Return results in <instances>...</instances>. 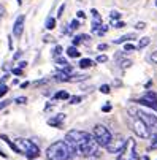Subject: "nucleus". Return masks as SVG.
<instances>
[{
	"mask_svg": "<svg viewBox=\"0 0 157 160\" xmlns=\"http://www.w3.org/2000/svg\"><path fill=\"white\" fill-rule=\"evenodd\" d=\"M63 141L70 146V149L75 152V155L79 157H99L100 155V146L95 143L92 133L84 130H68L65 133Z\"/></svg>",
	"mask_w": 157,
	"mask_h": 160,
	"instance_id": "1",
	"label": "nucleus"
},
{
	"mask_svg": "<svg viewBox=\"0 0 157 160\" xmlns=\"http://www.w3.org/2000/svg\"><path fill=\"white\" fill-rule=\"evenodd\" d=\"M0 138H2L14 152H18V154H21V155H26V158H29V160H33V158H37V157L40 155V148H38V144H35V143L30 141V140L16 138V140L11 141L8 136H5V135H0Z\"/></svg>",
	"mask_w": 157,
	"mask_h": 160,
	"instance_id": "2",
	"label": "nucleus"
},
{
	"mask_svg": "<svg viewBox=\"0 0 157 160\" xmlns=\"http://www.w3.org/2000/svg\"><path fill=\"white\" fill-rule=\"evenodd\" d=\"M44 155H46L48 160H73V157H76L75 152L70 149V146L63 140H59V141H54L53 144H49Z\"/></svg>",
	"mask_w": 157,
	"mask_h": 160,
	"instance_id": "3",
	"label": "nucleus"
},
{
	"mask_svg": "<svg viewBox=\"0 0 157 160\" xmlns=\"http://www.w3.org/2000/svg\"><path fill=\"white\" fill-rule=\"evenodd\" d=\"M129 112L137 116L141 122H144V125L151 130V132H155L157 133V116L154 112L148 111V109H143V108H135V106H130L129 108Z\"/></svg>",
	"mask_w": 157,
	"mask_h": 160,
	"instance_id": "4",
	"label": "nucleus"
},
{
	"mask_svg": "<svg viewBox=\"0 0 157 160\" xmlns=\"http://www.w3.org/2000/svg\"><path fill=\"white\" fill-rule=\"evenodd\" d=\"M92 136H94L95 143H97L100 148H106L108 143L111 141V138H113V133L108 130L106 125L97 124V125L94 127V130H92Z\"/></svg>",
	"mask_w": 157,
	"mask_h": 160,
	"instance_id": "5",
	"label": "nucleus"
},
{
	"mask_svg": "<svg viewBox=\"0 0 157 160\" xmlns=\"http://www.w3.org/2000/svg\"><path fill=\"white\" fill-rule=\"evenodd\" d=\"M130 128L133 130V133H135L138 138L148 140L151 136V130L144 125V122H141L137 116H133V114H130Z\"/></svg>",
	"mask_w": 157,
	"mask_h": 160,
	"instance_id": "6",
	"label": "nucleus"
},
{
	"mask_svg": "<svg viewBox=\"0 0 157 160\" xmlns=\"http://www.w3.org/2000/svg\"><path fill=\"white\" fill-rule=\"evenodd\" d=\"M127 143H129V140H125L122 135L113 136V138H111V141L108 143V146H106V151H108L109 154H121V152L127 148Z\"/></svg>",
	"mask_w": 157,
	"mask_h": 160,
	"instance_id": "7",
	"label": "nucleus"
},
{
	"mask_svg": "<svg viewBox=\"0 0 157 160\" xmlns=\"http://www.w3.org/2000/svg\"><path fill=\"white\" fill-rule=\"evenodd\" d=\"M137 103L143 105V106H146V108H149L152 111H157V95L154 92H146L141 98L137 100Z\"/></svg>",
	"mask_w": 157,
	"mask_h": 160,
	"instance_id": "8",
	"label": "nucleus"
},
{
	"mask_svg": "<svg viewBox=\"0 0 157 160\" xmlns=\"http://www.w3.org/2000/svg\"><path fill=\"white\" fill-rule=\"evenodd\" d=\"M24 26H26V16L21 14V16L16 18L14 24H13V35H14L16 38H21L22 32H24Z\"/></svg>",
	"mask_w": 157,
	"mask_h": 160,
	"instance_id": "9",
	"label": "nucleus"
},
{
	"mask_svg": "<svg viewBox=\"0 0 157 160\" xmlns=\"http://www.w3.org/2000/svg\"><path fill=\"white\" fill-rule=\"evenodd\" d=\"M63 121H65V114L59 112V114H56V116H53V118H49V119H48V125L56 127V128H62Z\"/></svg>",
	"mask_w": 157,
	"mask_h": 160,
	"instance_id": "10",
	"label": "nucleus"
},
{
	"mask_svg": "<svg viewBox=\"0 0 157 160\" xmlns=\"http://www.w3.org/2000/svg\"><path fill=\"white\" fill-rule=\"evenodd\" d=\"M135 38V35L133 33H129V35H122V37H119V38H116L114 40V44H121V43H129L130 40H133Z\"/></svg>",
	"mask_w": 157,
	"mask_h": 160,
	"instance_id": "11",
	"label": "nucleus"
},
{
	"mask_svg": "<svg viewBox=\"0 0 157 160\" xmlns=\"http://www.w3.org/2000/svg\"><path fill=\"white\" fill-rule=\"evenodd\" d=\"M78 65H79V68H91V67H94L95 63H94V60H91V59H81Z\"/></svg>",
	"mask_w": 157,
	"mask_h": 160,
	"instance_id": "12",
	"label": "nucleus"
},
{
	"mask_svg": "<svg viewBox=\"0 0 157 160\" xmlns=\"http://www.w3.org/2000/svg\"><path fill=\"white\" fill-rule=\"evenodd\" d=\"M67 56H68V57H73V59L79 57V51H78V48H76V46L67 48Z\"/></svg>",
	"mask_w": 157,
	"mask_h": 160,
	"instance_id": "13",
	"label": "nucleus"
},
{
	"mask_svg": "<svg viewBox=\"0 0 157 160\" xmlns=\"http://www.w3.org/2000/svg\"><path fill=\"white\" fill-rule=\"evenodd\" d=\"M149 43H151V38H149V37H141L140 41H138V44H137V48H138V49H143V48L148 46Z\"/></svg>",
	"mask_w": 157,
	"mask_h": 160,
	"instance_id": "14",
	"label": "nucleus"
},
{
	"mask_svg": "<svg viewBox=\"0 0 157 160\" xmlns=\"http://www.w3.org/2000/svg\"><path fill=\"white\" fill-rule=\"evenodd\" d=\"M54 60H56L57 67H60V68H67V67H70L68 60H67V59H63V57H56Z\"/></svg>",
	"mask_w": 157,
	"mask_h": 160,
	"instance_id": "15",
	"label": "nucleus"
},
{
	"mask_svg": "<svg viewBox=\"0 0 157 160\" xmlns=\"http://www.w3.org/2000/svg\"><path fill=\"white\" fill-rule=\"evenodd\" d=\"M67 98H70V95H68V92H65V90H59L54 95V100H67Z\"/></svg>",
	"mask_w": 157,
	"mask_h": 160,
	"instance_id": "16",
	"label": "nucleus"
},
{
	"mask_svg": "<svg viewBox=\"0 0 157 160\" xmlns=\"http://www.w3.org/2000/svg\"><path fill=\"white\" fill-rule=\"evenodd\" d=\"M44 27H46L48 30H53V29L56 27V18H51V16H49V18L46 19V24H44Z\"/></svg>",
	"mask_w": 157,
	"mask_h": 160,
	"instance_id": "17",
	"label": "nucleus"
},
{
	"mask_svg": "<svg viewBox=\"0 0 157 160\" xmlns=\"http://www.w3.org/2000/svg\"><path fill=\"white\" fill-rule=\"evenodd\" d=\"M137 49V46H135V44H132V43H125L124 44V51L125 52H132V51H135Z\"/></svg>",
	"mask_w": 157,
	"mask_h": 160,
	"instance_id": "18",
	"label": "nucleus"
},
{
	"mask_svg": "<svg viewBox=\"0 0 157 160\" xmlns=\"http://www.w3.org/2000/svg\"><path fill=\"white\" fill-rule=\"evenodd\" d=\"M95 62H97V63H105V62H108V56H105V54H99V56L95 57Z\"/></svg>",
	"mask_w": 157,
	"mask_h": 160,
	"instance_id": "19",
	"label": "nucleus"
},
{
	"mask_svg": "<svg viewBox=\"0 0 157 160\" xmlns=\"http://www.w3.org/2000/svg\"><path fill=\"white\" fill-rule=\"evenodd\" d=\"M68 100H70V103H72V105H78V103H81L83 95H75V97H70Z\"/></svg>",
	"mask_w": 157,
	"mask_h": 160,
	"instance_id": "20",
	"label": "nucleus"
},
{
	"mask_svg": "<svg viewBox=\"0 0 157 160\" xmlns=\"http://www.w3.org/2000/svg\"><path fill=\"white\" fill-rule=\"evenodd\" d=\"M8 86H5V84H0V98H2V97H5L7 94H8Z\"/></svg>",
	"mask_w": 157,
	"mask_h": 160,
	"instance_id": "21",
	"label": "nucleus"
},
{
	"mask_svg": "<svg viewBox=\"0 0 157 160\" xmlns=\"http://www.w3.org/2000/svg\"><path fill=\"white\" fill-rule=\"evenodd\" d=\"M63 52V49H62V46H56L54 48V51H53V57L56 59V57H60V54Z\"/></svg>",
	"mask_w": 157,
	"mask_h": 160,
	"instance_id": "22",
	"label": "nucleus"
},
{
	"mask_svg": "<svg viewBox=\"0 0 157 160\" xmlns=\"http://www.w3.org/2000/svg\"><path fill=\"white\" fill-rule=\"evenodd\" d=\"M79 24H81L79 19H73V21L70 22V30H76V29L79 27Z\"/></svg>",
	"mask_w": 157,
	"mask_h": 160,
	"instance_id": "23",
	"label": "nucleus"
},
{
	"mask_svg": "<svg viewBox=\"0 0 157 160\" xmlns=\"http://www.w3.org/2000/svg\"><path fill=\"white\" fill-rule=\"evenodd\" d=\"M109 18L113 19V21H119V19H121V13H119V11H114V10H113V11L109 13Z\"/></svg>",
	"mask_w": 157,
	"mask_h": 160,
	"instance_id": "24",
	"label": "nucleus"
},
{
	"mask_svg": "<svg viewBox=\"0 0 157 160\" xmlns=\"http://www.w3.org/2000/svg\"><path fill=\"white\" fill-rule=\"evenodd\" d=\"M100 92L102 94H109L111 92V87L108 84H103V86H100Z\"/></svg>",
	"mask_w": 157,
	"mask_h": 160,
	"instance_id": "25",
	"label": "nucleus"
},
{
	"mask_svg": "<svg viewBox=\"0 0 157 160\" xmlns=\"http://www.w3.org/2000/svg\"><path fill=\"white\" fill-rule=\"evenodd\" d=\"M106 32H108V27H106V26H103V24H102V26H100V29L97 30V33H99L100 37H102V35H105Z\"/></svg>",
	"mask_w": 157,
	"mask_h": 160,
	"instance_id": "26",
	"label": "nucleus"
},
{
	"mask_svg": "<svg viewBox=\"0 0 157 160\" xmlns=\"http://www.w3.org/2000/svg\"><path fill=\"white\" fill-rule=\"evenodd\" d=\"M113 27H114V29H122V27H125V22H122V21H116L114 24H113Z\"/></svg>",
	"mask_w": 157,
	"mask_h": 160,
	"instance_id": "27",
	"label": "nucleus"
},
{
	"mask_svg": "<svg viewBox=\"0 0 157 160\" xmlns=\"http://www.w3.org/2000/svg\"><path fill=\"white\" fill-rule=\"evenodd\" d=\"M63 11H65V3H62V5L59 7V10H57V18H62V16H63Z\"/></svg>",
	"mask_w": 157,
	"mask_h": 160,
	"instance_id": "28",
	"label": "nucleus"
},
{
	"mask_svg": "<svg viewBox=\"0 0 157 160\" xmlns=\"http://www.w3.org/2000/svg\"><path fill=\"white\" fill-rule=\"evenodd\" d=\"M91 14H92V18H94V19H102V18H100V14H99V11H97L95 8H92V10H91Z\"/></svg>",
	"mask_w": 157,
	"mask_h": 160,
	"instance_id": "29",
	"label": "nucleus"
},
{
	"mask_svg": "<svg viewBox=\"0 0 157 160\" xmlns=\"http://www.w3.org/2000/svg\"><path fill=\"white\" fill-rule=\"evenodd\" d=\"M144 27H146V22H137V26H135L137 30H143Z\"/></svg>",
	"mask_w": 157,
	"mask_h": 160,
	"instance_id": "30",
	"label": "nucleus"
},
{
	"mask_svg": "<svg viewBox=\"0 0 157 160\" xmlns=\"http://www.w3.org/2000/svg\"><path fill=\"white\" fill-rule=\"evenodd\" d=\"M14 102H16L18 105H22V103H26V102H27V98H26V97H18Z\"/></svg>",
	"mask_w": 157,
	"mask_h": 160,
	"instance_id": "31",
	"label": "nucleus"
},
{
	"mask_svg": "<svg viewBox=\"0 0 157 160\" xmlns=\"http://www.w3.org/2000/svg\"><path fill=\"white\" fill-rule=\"evenodd\" d=\"M106 48H108V44H105V43H100L99 46H97V49H99V51H105Z\"/></svg>",
	"mask_w": 157,
	"mask_h": 160,
	"instance_id": "32",
	"label": "nucleus"
},
{
	"mask_svg": "<svg viewBox=\"0 0 157 160\" xmlns=\"http://www.w3.org/2000/svg\"><path fill=\"white\" fill-rule=\"evenodd\" d=\"M27 67V62L26 60H21L19 63H18V68H21V70H22V68H26Z\"/></svg>",
	"mask_w": 157,
	"mask_h": 160,
	"instance_id": "33",
	"label": "nucleus"
},
{
	"mask_svg": "<svg viewBox=\"0 0 157 160\" xmlns=\"http://www.w3.org/2000/svg\"><path fill=\"white\" fill-rule=\"evenodd\" d=\"M13 75H22V70H21V68H13Z\"/></svg>",
	"mask_w": 157,
	"mask_h": 160,
	"instance_id": "34",
	"label": "nucleus"
},
{
	"mask_svg": "<svg viewBox=\"0 0 157 160\" xmlns=\"http://www.w3.org/2000/svg\"><path fill=\"white\" fill-rule=\"evenodd\" d=\"M122 63V68H127V67H130L132 65V62L130 60H124V62H121Z\"/></svg>",
	"mask_w": 157,
	"mask_h": 160,
	"instance_id": "35",
	"label": "nucleus"
},
{
	"mask_svg": "<svg viewBox=\"0 0 157 160\" xmlns=\"http://www.w3.org/2000/svg\"><path fill=\"white\" fill-rule=\"evenodd\" d=\"M151 60H152V62H154V63H157V51H155V52H152V54H151Z\"/></svg>",
	"mask_w": 157,
	"mask_h": 160,
	"instance_id": "36",
	"label": "nucleus"
},
{
	"mask_svg": "<svg viewBox=\"0 0 157 160\" xmlns=\"http://www.w3.org/2000/svg\"><path fill=\"white\" fill-rule=\"evenodd\" d=\"M10 102H11V100H5V102H2V103H0V109H3L7 105H10Z\"/></svg>",
	"mask_w": 157,
	"mask_h": 160,
	"instance_id": "37",
	"label": "nucleus"
},
{
	"mask_svg": "<svg viewBox=\"0 0 157 160\" xmlns=\"http://www.w3.org/2000/svg\"><path fill=\"white\" fill-rule=\"evenodd\" d=\"M49 41H54V37H49V35H46V37H44V43H49Z\"/></svg>",
	"mask_w": 157,
	"mask_h": 160,
	"instance_id": "38",
	"label": "nucleus"
},
{
	"mask_svg": "<svg viewBox=\"0 0 157 160\" xmlns=\"http://www.w3.org/2000/svg\"><path fill=\"white\" fill-rule=\"evenodd\" d=\"M102 111H103V112H108V111H111V106H109V105H105V106L102 108Z\"/></svg>",
	"mask_w": 157,
	"mask_h": 160,
	"instance_id": "39",
	"label": "nucleus"
},
{
	"mask_svg": "<svg viewBox=\"0 0 157 160\" xmlns=\"http://www.w3.org/2000/svg\"><path fill=\"white\" fill-rule=\"evenodd\" d=\"M8 48H10V51H13V43H11V35L8 37Z\"/></svg>",
	"mask_w": 157,
	"mask_h": 160,
	"instance_id": "40",
	"label": "nucleus"
},
{
	"mask_svg": "<svg viewBox=\"0 0 157 160\" xmlns=\"http://www.w3.org/2000/svg\"><path fill=\"white\" fill-rule=\"evenodd\" d=\"M78 18H79V19H84V18H86L84 11H78Z\"/></svg>",
	"mask_w": 157,
	"mask_h": 160,
	"instance_id": "41",
	"label": "nucleus"
},
{
	"mask_svg": "<svg viewBox=\"0 0 157 160\" xmlns=\"http://www.w3.org/2000/svg\"><path fill=\"white\" fill-rule=\"evenodd\" d=\"M27 86H29V82H27V81H26V82H22V84H21V89H26Z\"/></svg>",
	"mask_w": 157,
	"mask_h": 160,
	"instance_id": "42",
	"label": "nucleus"
},
{
	"mask_svg": "<svg viewBox=\"0 0 157 160\" xmlns=\"http://www.w3.org/2000/svg\"><path fill=\"white\" fill-rule=\"evenodd\" d=\"M16 2H18V5H19V7L22 5V0H16Z\"/></svg>",
	"mask_w": 157,
	"mask_h": 160,
	"instance_id": "43",
	"label": "nucleus"
},
{
	"mask_svg": "<svg viewBox=\"0 0 157 160\" xmlns=\"http://www.w3.org/2000/svg\"><path fill=\"white\" fill-rule=\"evenodd\" d=\"M2 13H3V8H2V5H0V16H2Z\"/></svg>",
	"mask_w": 157,
	"mask_h": 160,
	"instance_id": "44",
	"label": "nucleus"
},
{
	"mask_svg": "<svg viewBox=\"0 0 157 160\" xmlns=\"http://www.w3.org/2000/svg\"><path fill=\"white\" fill-rule=\"evenodd\" d=\"M155 7H157V0H155Z\"/></svg>",
	"mask_w": 157,
	"mask_h": 160,
	"instance_id": "45",
	"label": "nucleus"
}]
</instances>
